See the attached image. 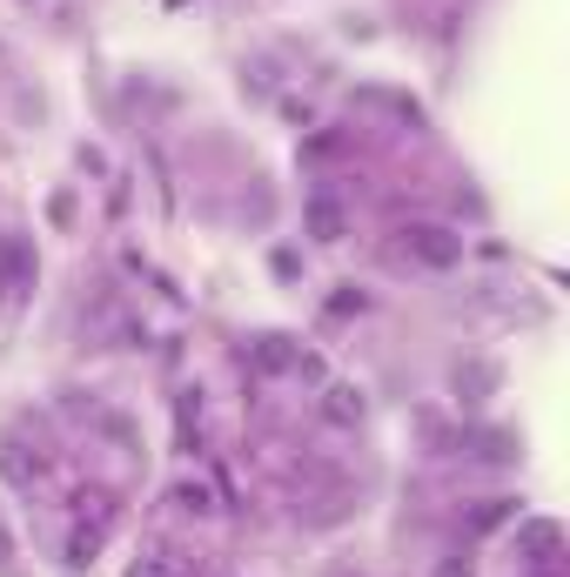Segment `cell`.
<instances>
[{"instance_id":"obj_1","label":"cell","mask_w":570,"mask_h":577,"mask_svg":"<svg viewBox=\"0 0 570 577\" xmlns=\"http://www.w3.org/2000/svg\"><path fill=\"white\" fill-rule=\"evenodd\" d=\"M403 249H417L430 269H450V262H456V235H443V229H430V222L403 229Z\"/></svg>"},{"instance_id":"obj_2","label":"cell","mask_w":570,"mask_h":577,"mask_svg":"<svg viewBox=\"0 0 570 577\" xmlns=\"http://www.w3.org/2000/svg\"><path fill=\"white\" fill-rule=\"evenodd\" d=\"M524 551H531L524 557L531 570H550L557 564V523H524Z\"/></svg>"},{"instance_id":"obj_3","label":"cell","mask_w":570,"mask_h":577,"mask_svg":"<svg viewBox=\"0 0 570 577\" xmlns=\"http://www.w3.org/2000/svg\"><path fill=\"white\" fill-rule=\"evenodd\" d=\"M128 577H182V551H175V544H154L148 557L128 564Z\"/></svg>"},{"instance_id":"obj_4","label":"cell","mask_w":570,"mask_h":577,"mask_svg":"<svg viewBox=\"0 0 570 577\" xmlns=\"http://www.w3.org/2000/svg\"><path fill=\"white\" fill-rule=\"evenodd\" d=\"M175 504H182V510H195V517H209V510H216L201 484H182V491H175Z\"/></svg>"},{"instance_id":"obj_5","label":"cell","mask_w":570,"mask_h":577,"mask_svg":"<svg viewBox=\"0 0 570 577\" xmlns=\"http://www.w3.org/2000/svg\"><path fill=\"white\" fill-rule=\"evenodd\" d=\"M8 557H14V544H8V531H0V570H8Z\"/></svg>"}]
</instances>
